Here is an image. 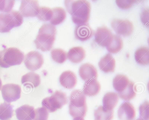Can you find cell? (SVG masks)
I'll use <instances>...</instances> for the list:
<instances>
[{"instance_id": "6da1fadb", "label": "cell", "mask_w": 149, "mask_h": 120, "mask_svg": "<svg viewBox=\"0 0 149 120\" xmlns=\"http://www.w3.org/2000/svg\"><path fill=\"white\" fill-rule=\"evenodd\" d=\"M67 11L72 15L73 22L77 25L87 23L90 17L91 3L86 0H65Z\"/></svg>"}, {"instance_id": "7a4b0ae2", "label": "cell", "mask_w": 149, "mask_h": 120, "mask_svg": "<svg viewBox=\"0 0 149 120\" xmlns=\"http://www.w3.org/2000/svg\"><path fill=\"white\" fill-rule=\"evenodd\" d=\"M56 29L51 24H45L40 28L38 34L34 42L37 49L43 52L49 51L52 47L55 40Z\"/></svg>"}, {"instance_id": "3957f363", "label": "cell", "mask_w": 149, "mask_h": 120, "mask_svg": "<svg viewBox=\"0 0 149 120\" xmlns=\"http://www.w3.org/2000/svg\"><path fill=\"white\" fill-rule=\"evenodd\" d=\"M113 85L120 97L124 100H130L136 96L134 83L125 75H116L113 80Z\"/></svg>"}, {"instance_id": "277c9868", "label": "cell", "mask_w": 149, "mask_h": 120, "mask_svg": "<svg viewBox=\"0 0 149 120\" xmlns=\"http://www.w3.org/2000/svg\"><path fill=\"white\" fill-rule=\"evenodd\" d=\"M69 112L72 117H84L86 115L87 107L86 97L83 92L79 89L72 91L70 97Z\"/></svg>"}, {"instance_id": "5b68a950", "label": "cell", "mask_w": 149, "mask_h": 120, "mask_svg": "<svg viewBox=\"0 0 149 120\" xmlns=\"http://www.w3.org/2000/svg\"><path fill=\"white\" fill-rule=\"evenodd\" d=\"M24 58V54L17 48L10 47L0 51V67L7 68L20 64Z\"/></svg>"}, {"instance_id": "8992f818", "label": "cell", "mask_w": 149, "mask_h": 120, "mask_svg": "<svg viewBox=\"0 0 149 120\" xmlns=\"http://www.w3.org/2000/svg\"><path fill=\"white\" fill-rule=\"evenodd\" d=\"M23 22V18L20 12L11 10L0 14V32H9L15 27L20 26Z\"/></svg>"}, {"instance_id": "52a82bcc", "label": "cell", "mask_w": 149, "mask_h": 120, "mask_svg": "<svg viewBox=\"0 0 149 120\" xmlns=\"http://www.w3.org/2000/svg\"><path fill=\"white\" fill-rule=\"evenodd\" d=\"M68 102L66 94L61 91H56L50 97L44 98L42 104L49 112H54L61 109Z\"/></svg>"}, {"instance_id": "ba28073f", "label": "cell", "mask_w": 149, "mask_h": 120, "mask_svg": "<svg viewBox=\"0 0 149 120\" xmlns=\"http://www.w3.org/2000/svg\"><path fill=\"white\" fill-rule=\"evenodd\" d=\"M1 92L4 102L11 103L15 101L20 97L21 89L20 86L13 83H9L2 86Z\"/></svg>"}, {"instance_id": "9c48e42d", "label": "cell", "mask_w": 149, "mask_h": 120, "mask_svg": "<svg viewBox=\"0 0 149 120\" xmlns=\"http://www.w3.org/2000/svg\"><path fill=\"white\" fill-rule=\"evenodd\" d=\"M44 61L42 55L36 51L29 52L24 59L25 66L28 70L32 71L40 69L43 64Z\"/></svg>"}, {"instance_id": "30bf717a", "label": "cell", "mask_w": 149, "mask_h": 120, "mask_svg": "<svg viewBox=\"0 0 149 120\" xmlns=\"http://www.w3.org/2000/svg\"><path fill=\"white\" fill-rule=\"evenodd\" d=\"M111 25L117 34L124 36L131 35L134 29L132 23L127 20L114 19L112 21Z\"/></svg>"}, {"instance_id": "8fae6325", "label": "cell", "mask_w": 149, "mask_h": 120, "mask_svg": "<svg viewBox=\"0 0 149 120\" xmlns=\"http://www.w3.org/2000/svg\"><path fill=\"white\" fill-rule=\"evenodd\" d=\"M40 6L37 0H22L19 7L20 13L25 17L36 16Z\"/></svg>"}, {"instance_id": "7c38bea8", "label": "cell", "mask_w": 149, "mask_h": 120, "mask_svg": "<svg viewBox=\"0 0 149 120\" xmlns=\"http://www.w3.org/2000/svg\"><path fill=\"white\" fill-rule=\"evenodd\" d=\"M113 34L105 27H98L95 33V41L100 46L106 47L111 42Z\"/></svg>"}, {"instance_id": "4fadbf2b", "label": "cell", "mask_w": 149, "mask_h": 120, "mask_svg": "<svg viewBox=\"0 0 149 120\" xmlns=\"http://www.w3.org/2000/svg\"><path fill=\"white\" fill-rule=\"evenodd\" d=\"M117 115L119 120H134L136 116L135 109L131 103L125 102L120 106Z\"/></svg>"}, {"instance_id": "5bb4252c", "label": "cell", "mask_w": 149, "mask_h": 120, "mask_svg": "<svg viewBox=\"0 0 149 120\" xmlns=\"http://www.w3.org/2000/svg\"><path fill=\"white\" fill-rule=\"evenodd\" d=\"M79 74L84 81L91 80H97V72L95 68L92 64L86 63L82 64L79 69Z\"/></svg>"}, {"instance_id": "9a60e30c", "label": "cell", "mask_w": 149, "mask_h": 120, "mask_svg": "<svg viewBox=\"0 0 149 120\" xmlns=\"http://www.w3.org/2000/svg\"><path fill=\"white\" fill-rule=\"evenodd\" d=\"M94 32L88 24L77 25L75 27L74 35L75 38L82 41L86 40L91 38Z\"/></svg>"}, {"instance_id": "2e32d148", "label": "cell", "mask_w": 149, "mask_h": 120, "mask_svg": "<svg viewBox=\"0 0 149 120\" xmlns=\"http://www.w3.org/2000/svg\"><path fill=\"white\" fill-rule=\"evenodd\" d=\"M15 112L18 120H33L35 116L34 107L27 105L19 107L16 110Z\"/></svg>"}, {"instance_id": "e0dca14e", "label": "cell", "mask_w": 149, "mask_h": 120, "mask_svg": "<svg viewBox=\"0 0 149 120\" xmlns=\"http://www.w3.org/2000/svg\"><path fill=\"white\" fill-rule=\"evenodd\" d=\"M61 84L66 89H71L76 86L77 83V77L72 72L67 70L63 72L59 77Z\"/></svg>"}, {"instance_id": "ac0fdd59", "label": "cell", "mask_w": 149, "mask_h": 120, "mask_svg": "<svg viewBox=\"0 0 149 120\" xmlns=\"http://www.w3.org/2000/svg\"><path fill=\"white\" fill-rule=\"evenodd\" d=\"M100 69L105 73L113 72L116 66V61L110 53L102 57L98 63Z\"/></svg>"}, {"instance_id": "d6986e66", "label": "cell", "mask_w": 149, "mask_h": 120, "mask_svg": "<svg viewBox=\"0 0 149 120\" xmlns=\"http://www.w3.org/2000/svg\"><path fill=\"white\" fill-rule=\"evenodd\" d=\"M21 83L24 87H27L36 88L40 84V77L35 73L29 72L22 76Z\"/></svg>"}, {"instance_id": "ffe728a7", "label": "cell", "mask_w": 149, "mask_h": 120, "mask_svg": "<svg viewBox=\"0 0 149 120\" xmlns=\"http://www.w3.org/2000/svg\"><path fill=\"white\" fill-rule=\"evenodd\" d=\"M67 58L71 62L78 63L83 61L86 56V52L81 47H73L70 48L67 54Z\"/></svg>"}, {"instance_id": "44dd1931", "label": "cell", "mask_w": 149, "mask_h": 120, "mask_svg": "<svg viewBox=\"0 0 149 120\" xmlns=\"http://www.w3.org/2000/svg\"><path fill=\"white\" fill-rule=\"evenodd\" d=\"M100 89V85L97 80H91L85 82L83 88V92L87 96H94L99 92Z\"/></svg>"}, {"instance_id": "7402d4cb", "label": "cell", "mask_w": 149, "mask_h": 120, "mask_svg": "<svg viewBox=\"0 0 149 120\" xmlns=\"http://www.w3.org/2000/svg\"><path fill=\"white\" fill-rule=\"evenodd\" d=\"M119 99V95L117 93L108 92L103 98V106L108 110H113L117 104Z\"/></svg>"}, {"instance_id": "603a6c76", "label": "cell", "mask_w": 149, "mask_h": 120, "mask_svg": "<svg viewBox=\"0 0 149 120\" xmlns=\"http://www.w3.org/2000/svg\"><path fill=\"white\" fill-rule=\"evenodd\" d=\"M136 62L140 64L146 65L149 63V49L146 47H141L137 49L134 53Z\"/></svg>"}, {"instance_id": "cb8c5ba5", "label": "cell", "mask_w": 149, "mask_h": 120, "mask_svg": "<svg viewBox=\"0 0 149 120\" xmlns=\"http://www.w3.org/2000/svg\"><path fill=\"white\" fill-rule=\"evenodd\" d=\"M53 15L50 20L51 24L54 25H58L65 20L66 16V12L64 9L60 7L52 8Z\"/></svg>"}, {"instance_id": "d4e9b609", "label": "cell", "mask_w": 149, "mask_h": 120, "mask_svg": "<svg viewBox=\"0 0 149 120\" xmlns=\"http://www.w3.org/2000/svg\"><path fill=\"white\" fill-rule=\"evenodd\" d=\"M94 120H112L114 117L113 110H109L100 106L94 112Z\"/></svg>"}, {"instance_id": "484cf974", "label": "cell", "mask_w": 149, "mask_h": 120, "mask_svg": "<svg viewBox=\"0 0 149 120\" xmlns=\"http://www.w3.org/2000/svg\"><path fill=\"white\" fill-rule=\"evenodd\" d=\"M123 47V42L121 37L117 35H113L111 42L106 47L109 52L114 54L119 52Z\"/></svg>"}, {"instance_id": "4316f807", "label": "cell", "mask_w": 149, "mask_h": 120, "mask_svg": "<svg viewBox=\"0 0 149 120\" xmlns=\"http://www.w3.org/2000/svg\"><path fill=\"white\" fill-rule=\"evenodd\" d=\"M13 115V106L10 103L4 102L0 104V120H10Z\"/></svg>"}, {"instance_id": "83f0119b", "label": "cell", "mask_w": 149, "mask_h": 120, "mask_svg": "<svg viewBox=\"0 0 149 120\" xmlns=\"http://www.w3.org/2000/svg\"><path fill=\"white\" fill-rule=\"evenodd\" d=\"M51 55L53 60L58 63H63L68 58L67 53L60 48H55L52 50Z\"/></svg>"}, {"instance_id": "f1b7e54d", "label": "cell", "mask_w": 149, "mask_h": 120, "mask_svg": "<svg viewBox=\"0 0 149 120\" xmlns=\"http://www.w3.org/2000/svg\"><path fill=\"white\" fill-rule=\"evenodd\" d=\"M53 15L52 8L46 6L40 7L36 16L40 20L44 21H49L51 19Z\"/></svg>"}, {"instance_id": "f546056e", "label": "cell", "mask_w": 149, "mask_h": 120, "mask_svg": "<svg viewBox=\"0 0 149 120\" xmlns=\"http://www.w3.org/2000/svg\"><path fill=\"white\" fill-rule=\"evenodd\" d=\"M35 116L33 120H47L49 113L45 108L42 107L35 110Z\"/></svg>"}, {"instance_id": "4dcf8cb0", "label": "cell", "mask_w": 149, "mask_h": 120, "mask_svg": "<svg viewBox=\"0 0 149 120\" xmlns=\"http://www.w3.org/2000/svg\"><path fill=\"white\" fill-rule=\"evenodd\" d=\"M15 3L14 0H0V11L8 12L12 9Z\"/></svg>"}, {"instance_id": "1f68e13d", "label": "cell", "mask_w": 149, "mask_h": 120, "mask_svg": "<svg viewBox=\"0 0 149 120\" xmlns=\"http://www.w3.org/2000/svg\"><path fill=\"white\" fill-rule=\"evenodd\" d=\"M149 102L146 101L139 107L140 118L145 120H149Z\"/></svg>"}, {"instance_id": "d6a6232c", "label": "cell", "mask_w": 149, "mask_h": 120, "mask_svg": "<svg viewBox=\"0 0 149 120\" xmlns=\"http://www.w3.org/2000/svg\"><path fill=\"white\" fill-rule=\"evenodd\" d=\"M137 1L134 0H117L116 1V2L119 8L122 9H126L131 8Z\"/></svg>"}, {"instance_id": "836d02e7", "label": "cell", "mask_w": 149, "mask_h": 120, "mask_svg": "<svg viewBox=\"0 0 149 120\" xmlns=\"http://www.w3.org/2000/svg\"><path fill=\"white\" fill-rule=\"evenodd\" d=\"M149 8H146L143 9L141 14V22L146 27L149 26Z\"/></svg>"}, {"instance_id": "e575fe53", "label": "cell", "mask_w": 149, "mask_h": 120, "mask_svg": "<svg viewBox=\"0 0 149 120\" xmlns=\"http://www.w3.org/2000/svg\"><path fill=\"white\" fill-rule=\"evenodd\" d=\"M73 120H84L83 117H76L74 118Z\"/></svg>"}, {"instance_id": "d590c367", "label": "cell", "mask_w": 149, "mask_h": 120, "mask_svg": "<svg viewBox=\"0 0 149 120\" xmlns=\"http://www.w3.org/2000/svg\"><path fill=\"white\" fill-rule=\"evenodd\" d=\"M2 82L0 78V90H1L2 87Z\"/></svg>"}, {"instance_id": "8d00e7d4", "label": "cell", "mask_w": 149, "mask_h": 120, "mask_svg": "<svg viewBox=\"0 0 149 120\" xmlns=\"http://www.w3.org/2000/svg\"><path fill=\"white\" fill-rule=\"evenodd\" d=\"M136 120H145L144 119L141 118H139L138 119H137Z\"/></svg>"}]
</instances>
